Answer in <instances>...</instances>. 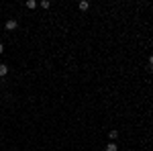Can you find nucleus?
Wrapping results in <instances>:
<instances>
[{"instance_id":"obj_1","label":"nucleus","mask_w":153,"mask_h":151,"mask_svg":"<svg viewBox=\"0 0 153 151\" xmlns=\"http://www.w3.org/2000/svg\"><path fill=\"white\" fill-rule=\"evenodd\" d=\"M16 27H19V23H16L14 19H8V21H6V31H14Z\"/></svg>"},{"instance_id":"obj_2","label":"nucleus","mask_w":153,"mask_h":151,"mask_svg":"<svg viewBox=\"0 0 153 151\" xmlns=\"http://www.w3.org/2000/svg\"><path fill=\"white\" fill-rule=\"evenodd\" d=\"M78 8H80V10H82V12H86V10H88V8H90V2H88V0H82V2L78 4Z\"/></svg>"},{"instance_id":"obj_3","label":"nucleus","mask_w":153,"mask_h":151,"mask_svg":"<svg viewBox=\"0 0 153 151\" xmlns=\"http://www.w3.org/2000/svg\"><path fill=\"white\" fill-rule=\"evenodd\" d=\"M6 74H8V65L6 63H0V78H4Z\"/></svg>"},{"instance_id":"obj_4","label":"nucleus","mask_w":153,"mask_h":151,"mask_svg":"<svg viewBox=\"0 0 153 151\" xmlns=\"http://www.w3.org/2000/svg\"><path fill=\"white\" fill-rule=\"evenodd\" d=\"M106 151H118L117 143H114V141H110V143H108V145H106Z\"/></svg>"},{"instance_id":"obj_5","label":"nucleus","mask_w":153,"mask_h":151,"mask_svg":"<svg viewBox=\"0 0 153 151\" xmlns=\"http://www.w3.org/2000/svg\"><path fill=\"white\" fill-rule=\"evenodd\" d=\"M25 6L33 10V8H37V2H35V0H27V4H25Z\"/></svg>"},{"instance_id":"obj_6","label":"nucleus","mask_w":153,"mask_h":151,"mask_svg":"<svg viewBox=\"0 0 153 151\" xmlns=\"http://www.w3.org/2000/svg\"><path fill=\"white\" fill-rule=\"evenodd\" d=\"M108 137H110V139L114 141V139L118 137V131H110V133H108Z\"/></svg>"},{"instance_id":"obj_7","label":"nucleus","mask_w":153,"mask_h":151,"mask_svg":"<svg viewBox=\"0 0 153 151\" xmlns=\"http://www.w3.org/2000/svg\"><path fill=\"white\" fill-rule=\"evenodd\" d=\"M41 6H43V8H49V6H51V2H49V0H43V2H41Z\"/></svg>"},{"instance_id":"obj_8","label":"nucleus","mask_w":153,"mask_h":151,"mask_svg":"<svg viewBox=\"0 0 153 151\" xmlns=\"http://www.w3.org/2000/svg\"><path fill=\"white\" fill-rule=\"evenodd\" d=\"M149 68H153V55H149Z\"/></svg>"},{"instance_id":"obj_9","label":"nucleus","mask_w":153,"mask_h":151,"mask_svg":"<svg viewBox=\"0 0 153 151\" xmlns=\"http://www.w3.org/2000/svg\"><path fill=\"white\" fill-rule=\"evenodd\" d=\"M2 53H4V45L0 43V55H2Z\"/></svg>"}]
</instances>
